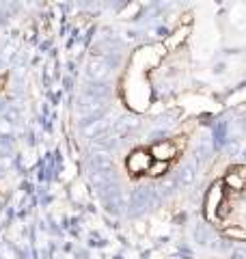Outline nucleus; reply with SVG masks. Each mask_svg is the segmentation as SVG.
Returning <instances> with one entry per match:
<instances>
[{"label": "nucleus", "instance_id": "nucleus-1", "mask_svg": "<svg viewBox=\"0 0 246 259\" xmlns=\"http://www.w3.org/2000/svg\"><path fill=\"white\" fill-rule=\"evenodd\" d=\"M106 100H95V97H89V95H82V100L78 102V115H80V123L85 125L93 119H100L104 117L106 112Z\"/></svg>", "mask_w": 246, "mask_h": 259}, {"label": "nucleus", "instance_id": "nucleus-2", "mask_svg": "<svg viewBox=\"0 0 246 259\" xmlns=\"http://www.w3.org/2000/svg\"><path fill=\"white\" fill-rule=\"evenodd\" d=\"M112 67H114L112 59H108V56H102V54H93L91 59H89V63H87V76H89V80L102 82V80H106L110 76Z\"/></svg>", "mask_w": 246, "mask_h": 259}, {"label": "nucleus", "instance_id": "nucleus-3", "mask_svg": "<svg viewBox=\"0 0 246 259\" xmlns=\"http://www.w3.org/2000/svg\"><path fill=\"white\" fill-rule=\"evenodd\" d=\"M147 207H153V188H136L130 197V216L143 214Z\"/></svg>", "mask_w": 246, "mask_h": 259}, {"label": "nucleus", "instance_id": "nucleus-4", "mask_svg": "<svg viewBox=\"0 0 246 259\" xmlns=\"http://www.w3.org/2000/svg\"><path fill=\"white\" fill-rule=\"evenodd\" d=\"M102 192V203L106 207V212L108 214H121L123 212V199H121V190H119V184L112 182L110 186H106Z\"/></svg>", "mask_w": 246, "mask_h": 259}, {"label": "nucleus", "instance_id": "nucleus-5", "mask_svg": "<svg viewBox=\"0 0 246 259\" xmlns=\"http://www.w3.org/2000/svg\"><path fill=\"white\" fill-rule=\"evenodd\" d=\"M138 127H141V119H138L136 115H123L112 123V134L114 136H126V134L134 132V130H138Z\"/></svg>", "mask_w": 246, "mask_h": 259}, {"label": "nucleus", "instance_id": "nucleus-6", "mask_svg": "<svg viewBox=\"0 0 246 259\" xmlns=\"http://www.w3.org/2000/svg\"><path fill=\"white\" fill-rule=\"evenodd\" d=\"M89 166L91 171H102V173H114V164H112V158L108 153H102V151H95L91 158H89Z\"/></svg>", "mask_w": 246, "mask_h": 259}, {"label": "nucleus", "instance_id": "nucleus-7", "mask_svg": "<svg viewBox=\"0 0 246 259\" xmlns=\"http://www.w3.org/2000/svg\"><path fill=\"white\" fill-rule=\"evenodd\" d=\"M106 132H108V121L104 117L93 119V121H89V123L82 125V134H85L87 139H95V136H102Z\"/></svg>", "mask_w": 246, "mask_h": 259}, {"label": "nucleus", "instance_id": "nucleus-8", "mask_svg": "<svg viewBox=\"0 0 246 259\" xmlns=\"http://www.w3.org/2000/svg\"><path fill=\"white\" fill-rule=\"evenodd\" d=\"M85 95H89V97H95V100H106V97L110 95V87L104 82H95V80H91V82L87 84V89H85Z\"/></svg>", "mask_w": 246, "mask_h": 259}, {"label": "nucleus", "instance_id": "nucleus-9", "mask_svg": "<svg viewBox=\"0 0 246 259\" xmlns=\"http://www.w3.org/2000/svg\"><path fill=\"white\" fill-rule=\"evenodd\" d=\"M177 184L179 186H192L194 182H196V164H184L182 168L177 171Z\"/></svg>", "mask_w": 246, "mask_h": 259}, {"label": "nucleus", "instance_id": "nucleus-10", "mask_svg": "<svg viewBox=\"0 0 246 259\" xmlns=\"http://www.w3.org/2000/svg\"><path fill=\"white\" fill-rule=\"evenodd\" d=\"M179 188V184H177V177L175 175H167L164 180L160 182L158 186V192L162 194V197H171V194H175Z\"/></svg>", "mask_w": 246, "mask_h": 259}, {"label": "nucleus", "instance_id": "nucleus-11", "mask_svg": "<svg viewBox=\"0 0 246 259\" xmlns=\"http://www.w3.org/2000/svg\"><path fill=\"white\" fill-rule=\"evenodd\" d=\"M212 151H214L212 143H210V141H201V143H199V147L194 149V158L199 160V162H208V160L212 158Z\"/></svg>", "mask_w": 246, "mask_h": 259}, {"label": "nucleus", "instance_id": "nucleus-12", "mask_svg": "<svg viewBox=\"0 0 246 259\" xmlns=\"http://www.w3.org/2000/svg\"><path fill=\"white\" fill-rule=\"evenodd\" d=\"M11 166H13V160H11L9 156H0V175L9 173Z\"/></svg>", "mask_w": 246, "mask_h": 259}, {"label": "nucleus", "instance_id": "nucleus-13", "mask_svg": "<svg viewBox=\"0 0 246 259\" xmlns=\"http://www.w3.org/2000/svg\"><path fill=\"white\" fill-rule=\"evenodd\" d=\"M225 153H227V156H237V153H240V143H237V141H229L227 145H225Z\"/></svg>", "mask_w": 246, "mask_h": 259}, {"label": "nucleus", "instance_id": "nucleus-14", "mask_svg": "<svg viewBox=\"0 0 246 259\" xmlns=\"http://www.w3.org/2000/svg\"><path fill=\"white\" fill-rule=\"evenodd\" d=\"M3 121H7V123H18V121H20V112L15 110V108H9V110L5 112V119Z\"/></svg>", "mask_w": 246, "mask_h": 259}, {"label": "nucleus", "instance_id": "nucleus-15", "mask_svg": "<svg viewBox=\"0 0 246 259\" xmlns=\"http://www.w3.org/2000/svg\"><path fill=\"white\" fill-rule=\"evenodd\" d=\"M167 136H169V134L164 132V130H155V132L151 134V139H153L155 143H160V141H164V139H167Z\"/></svg>", "mask_w": 246, "mask_h": 259}, {"label": "nucleus", "instance_id": "nucleus-16", "mask_svg": "<svg viewBox=\"0 0 246 259\" xmlns=\"http://www.w3.org/2000/svg\"><path fill=\"white\" fill-rule=\"evenodd\" d=\"M13 50H15V46H13V44H7V46H5V50H3V52H5L3 56H5V59H11V56H13Z\"/></svg>", "mask_w": 246, "mask_h": 259}, {"label": "nucleus", "instance_id": "nucleus-17", "mask_svg": "<svg viewBox=\"0 0 246 259\" xmlns=\"http://www.w3.org/2000/svg\"><path fill=\"white\" fill-rule=\"evenodd\" d=\"M242 160H244V162H246V149H244V151H242Z\"/></svg>", "mask_w": 246, "mask_h": 259}, {"label": "nucleus", "instance_id": "nucleus-18", "mask_svg": "<svg viewBox=\"0 0 246 259\" xmlns=\"http://www.w3.org/2000/svg\"><path fill=\"white\" fill-rule=\"evenodd\" d=\"M5 108V104H3V100H0V110H3Z\"/></svg>", "mask_w": 246, "mask_h": 259}]
</instances>
